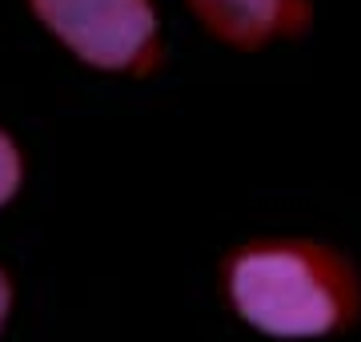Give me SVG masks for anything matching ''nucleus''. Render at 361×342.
Instances as JSON below:
<instances>
[{
  "label": "nucleus",
  "mask_w": 361,
  "mask_h": 342,
  "mask_svg": "<svg viewBox=\"0 0 361 342\" xmlns=\"http://www.w3.org/2000/svg\"><path fill=\"white\" fill-rule=\"evenodd\" d=\"M16 185H20V153H16V145L0 133V206L16 194Z\"/></svg>",
  "instance_id": "nucleus-4"
},
{
  "label": "nucleus",
  "mask_w": 361,
  "mask_h": 342,
  "mask_svg": "<svg viewBox=\"0 0 361 342\" xmlns=\"http://www.w3.org/2000/svg\"><path fill=\"white\" fill-rule=\"evenodd\" d=\"M8 302H13V290H8V278L0 274V326H4V318H8Z\"/></svg>",
  "instance_id": "nucleus-5"
},
{
  "label": "nucleus",
  "mask_w": 361,
  "mask_h": 342,
  "mask_svg": "<svg viewBox=\"0 0 361 342\" xmlns=\"http://www.w3.org/2000/svg\"><path fill=\"white\" fill-rule=\"evenodd\" d=\"M229 294L249 326L277 338H310L345 318L349 278L313 246H253L233 258Z\"/></svg>",
  "instance_id": "nucleus-1"
},
{
  "label": "nucleus",
  "mask_w": 361,
  "mask_h": 342,
  "mask_svg": "<svg viewBox=\"0 0 361 342\" xmlns=\"http://www.w3.org/2000/svg\"><path fill=\"white\" fill-rule=\"evenodd\" d=\"M40 25L92 69L149 73L161 61L153 0H28Z\"/></svg>",
  "instance_id": "nucleus-2"
},
{
  "label": "nucleus",
  "mask_w": 361,
  "mask_h": 342,
  "mask_svg": "<svg viewBox=\"0 0 361 342\" xmlns=\"http://www.w3.org/2000/svg\"><path fill=\"white\" fill-rule=\"evenodd\" d=\"M189 8L237 49H257L305 25V0H189Z\"/></svg>",
  "instance_id": "nucleus-3"
}]
</instances>
